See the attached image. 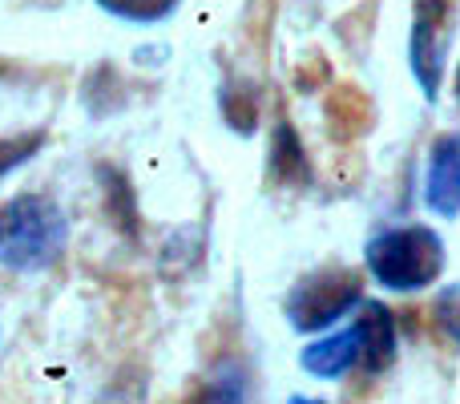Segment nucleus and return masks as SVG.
I'll return each instance as SVG.
<instances>
[{
    "instance_id": "nucleus-9",
    "label": "nucleus",
    "mask_w": 460,
    "mask_h": 404,
    "mask_svg": "<svg viewBox=\"0 0 460 404\" xmlns=\"http://www.w3.org/2000/svg\"><path fill=\"white\" fill-rule=\"evenodd\" d=\"M102 13L118 16V21H134V24H158L166 21L178 8V0H97Z\"/></svg>"
},
{
    "instance_id": "nucleus-5",
    "label": "nucleus",
    "mask_w": 460,
    "mask_h": 404,
    "mask_svg": "<svg viewBox=\"0 0 460 404\" xmlns=\"http://www.w3.org/2000/svg\"><path fill=\"white\" fill-rule=\"evenodd\" d=\"M424 202L440 219L460 214V134H445L429 150V175H424Z\"/></svg>"
},
{
    "instance_id": "nucleus-11",
    "label": "nucleus",
    "mask_w": 460,
    "mask_h": 404,
    "mask_svg": "<svg viewBox=\"0 0 460 404\" xmlns=\"http://www.w3.org/2000/svg\"><path fill=\"white\" fill-rule=\"evenodd\" d=\"M40 150V134L29 138V142H0V175L13 166H21L24 158H32V154Z\"/></svg>"
},
{
    "instance_id": "nucleus-12",
    "label": "nucleus",
    "mask_w": 460,
    "mask_h": 404,
    "mask_svg": "<svg viewBox=\"0 0 460 404\" xmlns=\"http://www.w3.org/2000/svg\"><path fill=\"white\" fill-rule=\"evenodd\" d=\"M456 97H460V69H456Z\"/></svg>"
},
{
    "instance_id": "nucleus-4",
    "label": "nucleus",
    "mask_w": 460,
    "mask_h": 404,
    "mask_svg": "<svg viewBox=\"0 0 460 404\" xmlns=\"http://www.w3.org/2000/svg\"><path fill=\"white\" fill-rule=\"evenodd\" d=\"M408 69L429 102L440 97L445 81V0H416L412 37H408Z\"/></svg>"
},
{
    "instance_id": "nucleus-8",
    "label": "nucleus",
    "mask_w": 460,
    "mask_h": 404,
    "mask_svg": "<svg viewBox=\"0 0 460 404\" xmlns=\"http://www.w3.org/2000/svg\"><path fill=\"white\" fill-rule=\"evenodd\" d=\"M270 175H275V183H303L307 178V154L299 146V134L287 121L270 138Z\"/></svg>"
},
{
    "instance_id": "nucleus-7",
    "label": "nucleus",
    "mask_w": 460,
    "mask_h": 404,
    "mask_svg": "<svg viewBox=\"0 0 460 404\" xmlns=\"http://www.w3.org/2000/svg\"><path fill=\"white\" fill-rule=\"evenodd\" d=\"M299 364H303V373L319 376V381H340V376H348L351 368L359 364V328L351 324V328H343V332L315 340L311 348H303Z\"/></svg>"
},
{
    "instance_id": "nucleus-3",
    "label": "nucleus",
    "mask_w": 460,
    "mask_h": 404,
    "mask_svg": "<svg viewBox=\"0 0 460 404\" xmlns=\"http://www.w3.org/2000/svg\"><path fill=\"white\" fill-rule=\"evenodd\" d=\"M359 300H364V283H359L356 271L348 267L311 271L287 295V324L303 336L323 332V328L340 324L351 308H359Z\"/></svg>"
},
{
    "instance_id": "nucleus-2",
    "label": "nucleus",
    "mask_w": 460,
    "mask_h": 404,
    "mask_svg": "<svg viewBox=\"0 0 460 404\" xmlns=\"http://www.w3.org/2000/svg\"><path fill=\"white\" fill-rule=\"evenodd\" d=\"M69 219L53 199L21 194L0 206V267L8 271H45L65 255Z\"/></svg>"
},
{
    "instance_id": "nucleus-1",
    "label": "nucleus",
    "mask_w": 460,
    "mask_h": 404,
    "mask_svg": "<svg viewBox=\"0 0 460 404\" xmlns=\"http://www.w3.org/2000/svg\"><path fill=\"white\" fill-rule=\"evenodd\" d=\"M445 259H448L445 238L432 227H420V222L380 230L364 247V263L372 271V279L384 292H400V295L424 292V287L437 283L440 271H445Z\"/></svg>"
},
{
    "instance_id": "nucleus-10",
    "label": "nucleus",
    "mask_w": 460,
    "mask_h": 404,
    "mask_svg": "<svg viewBox=\"0 0 460 404\" xmlns=\"http://www.w3.org/2000/svg\"><path fill=\"white\" fill-rule=\"evenodd\" d=\"M432 316H437V328L448 336L453 344H460V283H448L437 292V303H432Z\"/></svg>"
},
{
    "instance_id": "nucleus-6",
    "label": "nucleus",
    "mask_w": 460,
    "mask_h": 404,
    "mask_svg": "<svg viewBox=\"0 0 460 404\" xmlns=\"http://www.w3.org/2000/svg\"><path fill=\"white\" fill-rule=\"evenodd\" d=\"M356 328H359V364L372 376L388 373L400 348V328H396V316L388 311V303H376V300L364 303Z\"/></svg>"
}]
</instances>
